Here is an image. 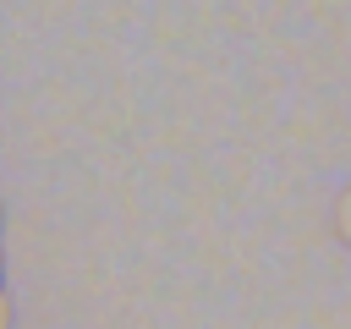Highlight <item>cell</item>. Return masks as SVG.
Returning a JSON list of instances; mask_svg holds the SVG:
<instances>
[{
  "instance_id": "cell-1",
  "label": "cell",
  "mask_w": 351,
  "mask_h": 329,
  "mask_svg": "<svg viewBox=\"0 0 351 329\" xmlns=\"http://www.w3.org/2000/svg\"><path fill=\"white\" fill-rule=\"evenodd\" d=\"M329 236H335V247H346L351 252V181L335 192V203H329Z\"/></svg>"
},
{
  "instance_id": "cell-2",
  "label": "cell",
  "mask_w": 351,
  "mask_h": 329,
  "mask_svg": "<svg viewBox=\"0 0 351 329\" xmlns=\"http://www.w3.org/2000/svg\"><path fill=\"white\" fill-rule=\"evenodd\" d=\"M0 329H16V302H11L5 285H0Z\"/></svg>"
},
{
  "instance_id": "cell-3",
  "label": "cell",
  "mask_w": 351,
  "mask_h": 329,
  "mask_svg": "<svg viewBox=\"0 0 351 329\" xmlns=\"http://www.w3.org/2000/svg\"><path fill=\"white\" fill-rule=\"evenodd\" d=\"M0 285H5V247H0Z\"/></svg>"
},
{
  "instance_id": "cell-4",
  "label": "cell",
  "mask_w": 351,
  "mask_h": 329,
  "mask_svg": "<svg viewBox=\"0 0 351 329\" xmlns=\"http://www.w3.org/2000/svg\"><path fill=\"white\" fill-rule=\"evenodd\" d=\"M0 230H5V203H0Z\"/></svg>"
}]
</instances>
